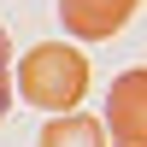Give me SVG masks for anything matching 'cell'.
Segmentation results:
<instances>
[{
	"label": "cell",
	"instance_id": "cell-5",
	"mask_svg": "<svg viewBox=\"0 0 147 147\" xmlns=\"http://www.w3.org/2000/svg\"><path fill=\"white\" fill-rule=\"evenodd\" d=\"M6 106H12V41L0 30V118H6Z\"/></svg>",
	"mask_w": 147,
	"mask_h": 147
},
{
	"label": "cell",
	"instance_id": "cell-4",
	"mask_svg": "<svg viewBox=\"0 0 147 147\" xmlns=\"http://www.w3.org/2000/svg\"><path fill=\"white\" fill-rule=\"evenodd\" d=\"M35 147H106V129L94 124L88 112H59L53 124L41 129V141Z\"/></svg>",
	"mask_w": 147,
	"mask_h": 147
},
{
	"label": "cell",
	"instance_id": "cell-1",
	"mask_svg": "<svg viewBox=\"0 0 147 147\" xmlns=\"http://www.w3.org/2000/svg\"><path fill=\"white\" fill-rule=\"evenodd\" d=\"M18 94L30 106H41V112H77L82 94H88V59L77 53L71 41H41L24 53L18 65Z\"/></svg>",
	"mask_w": 147,
	"mask_h": 147
},
{
	"label": "cell",
	"instance_id": "cell-3",
	"mask_svg": "<svg viewBox=\"0 0 147 147\" xmlns=\"http://www.w3.org/2000/svg\"><path fill=\"white\" fill-rule=\"evenodd\" d=\"M141 12V0H59V24L77 41H106Z\"/></svg>",
	"mask_w": 147,
	"mask_h": 147
},
{
	"label": "cell",
	"instance_id": "cell-2",
	"mask_svg": "<svg viewBox=\"0 0 147 147\" xmlns=\"http://www.w3.org/2000/svg\"><path fill=\"white\" fill-rule=\"evenodd\" d=\"M147 71H124L112 82V100H106V129H112L118 147H147Z\"/></svg>",
	"mask_w": 147,
	"mask_h": 147
}]
</instances>
